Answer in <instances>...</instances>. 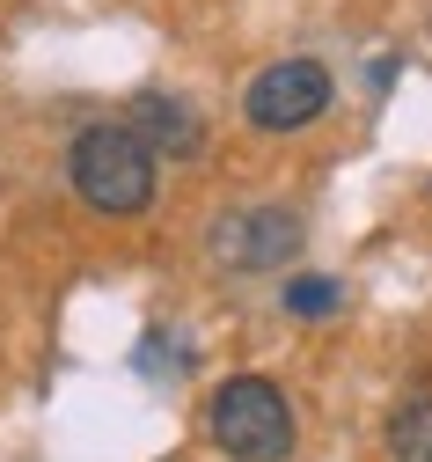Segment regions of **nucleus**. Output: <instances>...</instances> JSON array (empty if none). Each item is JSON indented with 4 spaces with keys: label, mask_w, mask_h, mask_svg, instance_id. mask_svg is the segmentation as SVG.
<instances>
[{
    "label": "nucleus",
    "mask_w": 432,
    "mask_h": 462,
    "mask_svg": "<svg viewBox=\"0 0 432 462\" xmlns=\"http://www.w3.org/2000/svg\"><path fill=\"white\" fill-rule=\"evenodd\" d=\"M133 133H140L154 154H176V162H183V154H198V140H206L198 118H191L176 96H140V125H133Z\"/></svg>",
    "instance_id": "obj_5"
},
{
    "label": "nucleus",
    "mask_w": 432,
    "mask_h": 462,
    "mask_svg": "<svg viewBox=\"0 0 432 462\" xmlns=\"http://www.w3.org/2000/svg\"><path fill=\"white\" fill-rule=\"evenodd\" d=\"M389 455H396V462H432V396L396 403V419H389Z\"/></svg>",
    "instance_id": "obj_6"
},
{
    "label": "nucleus",
    "mask_w": 432,
    "mask_h": 462,
    "mask_svg": "<svg viewBox=\"0 0 432 462\" xmlns=\"http://www.w3.org/2000/svg\"><path fill=\"white\" fill-rule=\"evenodd\" d=\"M337 301H345L337 279H293V286H286V309L308 316V323H316V316H337Z\"/></svg>",
    "instance_id": "obj_7"
},
{
    "label": "nucleus",
    "mask_w": 432,
    "mask_h": 462,
    "mask_svg": "<svg viewBox=\"0 0 432 462\" xmlns=\"http://www.w3.org/2000/svg\"><path fill=\"white\" fill-rule=\"evenodd\" d=\"M67 184L81 191V206H96L110 220H133L154 206V147L133 125H88L67 147Z\"/></svg>",
    "instance_id": "obj_1"
},
{
    "label": "nucleus",
    "mask_w": 432,
    "mask_h": 462,
    "mask_svg": "<svg viewBox=\"0 0 432 462\" xmlns=\"http://www.w3.org/2000/svg\"><path fill=\"white\" fill-rule=\"evenodd\" d=\"M300 250V220L286 206H250V213H234L220 220V257L234 272H264V264H286Z\"/></svg>",
    "instance_id": "obj_4"
},
{
    "label": "nucleus",
    "mask_w": 432,
    "mask_h": 462,
    "mask_svg": "<svg viewBox=\"0 0 432 462\" xmlns=\"http://www.w3.org/2000/svg\"><path fill=\"white\" fill-rule=\"evenodd\" d=\"M330 110V67L316 60H279L250 81V96H242V118H250L257 133H300L316 125Z\"/></svg>",
    "instance_id": "obj_3"
},
{
    "label": "nucleus",
    "mask_w": 432,
    "mask_h": 462,
    "mask_svg": "<svg viewBox=\"0 0 432 462\" xmlns=\"http://www.w3.org/2000/svg\"><path fill=\"white\" fill-rule=\"evenodd\" d=\"M206 433L220 455L234 462H286L293 455V403L279 396V382L264 374H234L213 389L206 403Z\"/></svg>",
    "instance_id": "obj_2"
}]
</instances>
